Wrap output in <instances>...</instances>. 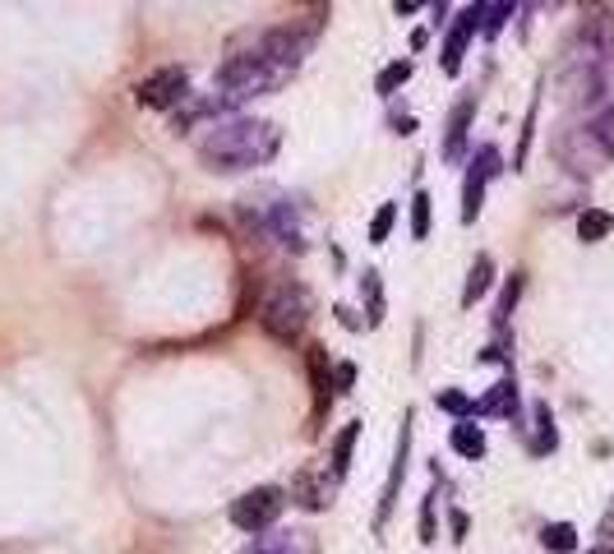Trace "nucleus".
<instances>
[{"instance_id": "obj_2", "label": "nucleus", "mask_w": 614, "mask_h": 554, "mask_svg": "<svg viewBox=\"0 0 614 554\" xmlns=\"http://www.w3.org/2000/svg\"><path fill=\"white\" fill-rule=\"evenodd\" d=\"M277 148H282V130L273 121H254V116H222L199 139V157L208 162V171L264 167V162H273Z\"/></svg>"}, {"instance_id": "obj_5", "label": "nucleus", "mask_w": 614, "mask_h": 554, "mask_svg": "<svg viewBox=\"0 0 614 554\" xmlns=\"http://www.w3.org/2000/svg\"><path fill=\"white\" fill-rule=\"evenodd\" d=\"M282 504H287V499H282L277 485H259V490L241 494V499L231 504V522H236L241 531H254V536H259V531H268L277 518H282Z\"/></svg>"}, {"instance_id": "obj_17", "label": "nucleus", "mask_w": 614, "mask_h": 554, "mask_svg": "<svg viewBox=\"0 0 614 554\" xmlns=\"http://www.w3.org/2000/svg\"><path fill=\"white\" fill-rule=\"evenodd\" d=\"M356 434H361V421H351V425H342V434L333 439V476H347V467H351V448H356Z\"/></svg>"}, {"instance_id": "obj_14", "label": "nucleus", "mask_w": 614, "mask_h": 554, "mask_svg": "<svg viewBox=\"0 0 614 554\" xmlns=\"http://www.w3.org/2000/svg\"><path fill=\"white\" fill-rule=\"evenodd\" d=\"M490 282H494V259L490 254H476V264H471V273H467V287H462V305H476L490 291Z\"/></svg>"}, {"instance_id": "obj_30", "label": "nucleus", "mask_w": 614, "mask_h": 554, "mask_svg": "<svg viewBox=\"0 0 614 554\" xmlns=\"http://www.w3.org/2000/svg\"><path fill=\"white\" fill-rule=\"evenodd\" d=\"M601 536H614V504L605 508V518H601Z\"/></svg>"}, {"instance_id": "obj_8", "label": "nucleus", "mask_w": 614, "mask_h": 554, "mask_svg": "<svg viewBox=\"0 0 614 554\" xmlns=\"http://www.w3.org/2000/svg\"><path fill=\"white\" fill-rule=\"evenodd\" d=\"M245 554H319V541L305 527H277L268 536H254V545Z\"/></svg>"}, {"instance_id": "obj_23", "label": "nucleus", "mask_w": 614, "mask_h": 554, "mask_svg": "<svg viewBox=\"0 0 614 554\" xmlns=\"http://www.w3.org/2000/svg\"><path fill=\"white\" fill-rule=\"evenodd\" d=\"M411 236H416V241H425V236H430V194H416V199H411Z\"/></svg>"}, {"instance_id": "obj_18", "label": "nucleus", "mask_w": 614, "mask_h": 554, "mask_svg": "<svg viewBox=\"0 0 614 554\" xmlns=\"http://www.w3.org/2000/svg\"><path fill=\"white\" fill-rule=\"evenodd\" d=\"M541 545L550 554H573L578 550V531L568 527V522H550V527L541 531Z\"/></svg>"}, {"instance_id": "obj_1", "label": "nucleus", "mask_w": 614, "mask_h": 554, "mask_svg": "<svg viewBox=\"0 0 614 554\" xmlns=\"http://www.w3.org/2000/svg\"><path fill=\"white\" fill-rule=\"evenodd\" d=\"M310 51V33H296V28H264V33L250 37V51H231L227 61L217 65V84L231 102L241 97H259V93H277L287 84L296 65L305 61Z\"/></svg>"}, {"instance_id": "obj_27", "label": "nucleus", "mask_w": 614, "mask_h": 554, "mask_svg": "<svg viewBox=\"0 0 614 554\" xmlns=\"http://www.w3.org/2000/svg\"><path fill=\"white\" fill-rule=\"evenodd\" d=\"M536 425H541V434H536V453H550V448H554V421H550V407H536Z\"/></svg>"}, {"instance_id": "obj_11", "label": "nucleus", "mask_w": 614, "mask_h": 554, "mask_svg": "<svg viewBox=\"0 0 614 554\" xmlns=\"http://www.w3.org/2000/svg\"><path fill=\"white\" fill-rule=\"evenodd\" d=\"M305 365H310V388H314V421H324L328 402H333V370H328V351L324 347H310L305 351Z\"/></svg>"}, {"instance_id": "obj_21", "label": "nucleus", "mask_w": 614, "mask_h": 554, "mask_svg": "<svg viewBox=\"0 0 614 554\" xmlns=\"http://www.w3.org/2000/svg\"><path fill=\"white\" fill-rule=\"evenodd\" d=\"M407 79H411V61H393L384 74H379V79H374V88H379L384 97H393L402 84H407Z\"/></svg>"}, {"instance_id": "obj_19", "label": "nucleus", "mask_w": 614, "mask_h": 554, "mask_svg": "<svg viewBox=\"0 0 614 554\" xmlns=\"http://www.w3.org/2000/svg\"><path fill=\"white\" fill-rule=\"evenodd\" d=\"M361 291H365V305H370V328L384 324V282H379V273H365L361 277Z\"/></svg>"}, {"instance_id": "obj_31", "label": "nucleus", "mask_w": 614, "mask_h": 554, "mask_svg": "<svg viewBox=\"0 0 614 554\" xmlns=\"http://www.w3.org/2000/svg\"><path fill=\"white\" fill-rule=\"evenodd\" d=\"M587 554H614V550H610V545H596V550H587Z\"/></svg>"}, {"instance_id": "obj_24", "label": "nucleus", "mask_w": 614, "mask_h": 554, "mask_svg": "<svg viewBox=\"0 0 614 554\" xmlns=\"http://www.w3.org/2000/svg\"><path fill=\"white\" fill-rule=\"evenodd\" d=\"M393 222H398V204H384L379 213H374V222H370V241L384 245L388 236H393Z\"/></svg>"}, {"instance_id": "obj_4", "label": "nucleus", "mask_w": 614, "mask_h": 554, "mask_svg": "<svg viewBox=\"0 0 614 554\" xmlns=\"http://www.w3.org/2000/svg\"><path fill=\"white\" fill-rule=\"evenodd\" d=\"M134 97H139V107H153V111L181 107L185 97H190V74H185V65H162L148 79H139Z\"/></svg>"}, {"instance_id": "obj_20", "label": "nucleus", "mask_w": 614, "mask_h": 554, "mask_svg": "<svg viewBox=\"0 0 614 554\" xmlns=\"http://www.w3.org/2000/svg\"><path fill=\"white\" fill-rule=\"evenodd\" d=\"M591 144L601 148L605 157H614V107H605L596 121H591Z\"/></svg>"}, {"instance_id": "obj_9", "label": "nucleus", "mask_w": 614, "mask_h": 554, "mask_svg": "<svg viewBox=\"0 0 614 554\" xmlns=\"http://www.w3.org/2000/svg\"><path fill=\"white\" fill-rule=\"evenodd\" d=\"M578 42H587L591 61H596L601 51H610V47H614V5H591L587 19H582Z\"/></svg>"}, {"instance_id": "obj_16", "label": "nucleus", "mask_w": 614, "mask_h": 554, "mask_svg": "<svg viewBox=\"0 0 614 554\" xmlns=\"http://www.w3.org/2000/svg\"><path fill=\"white\" fill-rule=\"evenodd\" d=\"M610 227H614V217L605 213V208H587V213L578 217V236H582L587 245L605 241V236H610Z\"/></svg>"}, {"instance_id": "obj_7", "label": "nucleus", "mask_w": 614, "mask_h": 554, "mask_svg": "<svg viewBox=\"0 0 614 554\" xmlns=\"http://www.w3.org/2000/svg\"><path fill=\"white\" fill-rule=\"evenodd\" d=\"M333 485L328 481V467H319V462H305L301 471H296V481H291V499L301 508H310V513H319V508L333 504Z\"/></svg>"}, {"instance_id": "obj_28", "label": "nucleus", "mask_w": 614, "mask_h": 554, "mask_svg": "<svg viewBox=\"0 0 614 554\" xmlns=\"http://www.w3.org/2000/svg\"><path fill=\"white\" fill-rule=\"evenodd\" d=\"M351 384H356V365H351V361L333 365V388H338V393H347Z\"/></svg>"}, {"instance_id": "obj_10", "label": "nucleus", "mask_w": 614, "mask_h": 554, "mask_svg": "<svg viewBox=\"0 0 614 554\" xmlns=\"http://www.w3.org/2000/svg\"><path fill=\"white\" fill-rule=\"evenodd\" d=\"M481 28V5H467V10L458 14V24H453V33H448L444 42V74H458L462 70V51H467L471 33Z\"/></svg>"}, {"instance_id": "obj_25", "label": "nucleus", "mask_w": 614, "mask_h": 554, "mask_svg": "<svg viewBox=\"0 0 614 554\" xmlns=\"http://www.w3.org/2000/svg\"><path fill=\"white\" fill-rule=\"evenodd\" d=\"M434 402H439V407H444L448 416H462V421H467V416H471V407H476V402H471L467 393H458V388H444V393H439V398H434Z\"/></svg>"}, {"instance_id": "obj_26", "label": "nucleus", "mask_w": 614, "mask_h": 554, "mask_svg": "<svg viewBox=\"0 0 614 554\" xmlns=\"http://www.w3.org/2000/svg\"><path fill=\"white\" fill-rule=\"evenodd\" d=\"M508 14H513V5H508V0H499V5H481V28L494 37L499 28H504Z\"/></svg>"}, {"instance_id": "obj_29", "label": "nucleus", "mask_w": 614, "mask_h": 554, "mask_svg": "<svg viewBox=\"0 0 614 554\" xmlns=\"http://www.w3.org/2000/svg\"><path fill=\"white\" fill-rule=\"evenodd\" d=\"M421 541H434V494L425 499V508H421Z\"/></svg>"}, {"instance_id": "obj_6", "label": "nucleus", "mask_w": 614, "mask_h": 554, "mask_svg": "<svg viewBox=\"0 0 614 554\" xmlns=\"http://www.w3.org/2000/svg\"><path fill=\"white\" fill-rule=\"evenodd\" d=\"M499 176V148L485 144L481 153L471 157V171H467V185H462V222H476L481 213V199H485V181Z\"/></svg>"}, {"instance_id": "obj_13", "label": "nucleus", "mask_w": 614, "mask_h": 554, "mask_svg": "<svg viewBox=\"0 0 614 554\" xmlns=\"http://www.w3.org/2000/svg\"><path fill=\"white\" fill-rule=\"evenodd\" d=\"M471 111H476V97H462L458 107H453V121H448V139H444V157H448V162H458L462 148H467Z\"/></svg>"}, {"instance_id": "obj_15", "label": "nucleus", "mask_w": 614, "mask_h": 554, "mask_svg": "<svg viewBox=\"0 0 614 554\" xmlns=\"http://www.w3.org/2000/svg\"><path fill=\"white\" fill-rule=\"evenodd\" d=\"M448 444H453V453H458V458H485V430L481 425H471V421H458L453 425V439H448Z\"/></svg>"}, {"instance_id": "obj_3", "label": "nucleus", "mask_w": 614, "mask_h": 554, "mask_svg": "<svg viewBox=\"0 0 614 554\" xmlns=\"http://www.w3.org/2000/svg\"><path fill=\"white\" fill-rule=\"evenodd\" d=\"M310 314H314V296L301 282H277L264 296V305H259V328H264L273 342H287L291 347V342L305 333Z\"/></svg>"}, {"instance_id": "obj_12", "label": "nucleus", "mask_w": 614, "mask_h": 554, "mask_svg": "<svg viewBox=\"0 0 614 554\" xmlns=\"http://www.w3.org/2000/svg\"><path fill=\"white\" fill-rule=\"evenodd\" d=\"M513 411H518V384H513V379H499V384L471 407V416H513Z\"/></svg>"}, {"instance_id": "obj_22", "label": "nucleus", "mask_w": 614, "mask_h": 554, "mask_svg": "<svg viewBox=\"0 0 614 554\" xmlns=\"http://www.w3.org/2000/svg\"><path fill=\"white\" fill-rule=\"evenodd\" d=\"M518 296H522V273H513V277H508V287H504V296H499V305H494V324H499V328L508 324V314H513Z\"/></svg>"}]
</instances>
